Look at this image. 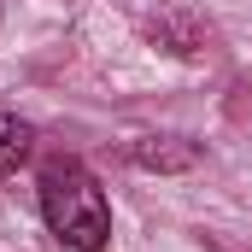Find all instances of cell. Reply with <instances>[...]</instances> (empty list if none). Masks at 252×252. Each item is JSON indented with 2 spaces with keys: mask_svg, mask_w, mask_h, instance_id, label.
<instances>
[{
  "mask_svg": "<svg viewBox=\"0 0 252 252\" xmlns=\"http://www.w3.org/2000/svg\"><path fill=\"white\" fill-rule=\"evenodd\" d=\"M193 158H199V147L182 141V135H147V141H135V164L141 170H188Z\"/></svg>",
  "mask_w": 252,
  "mask_h": 252,
  "instance_id": "2",
  "label": "cell"
},
{
  "mask_svg": "<svg viewBox=\"0 0 252 252\" xmlns=\"http://www.w3.org/2000/svg\"><path fill=\"white\" fill-rule=\"evenodd\" d=\"M41 217H47V229L64 247H76V252H100L112 241V199L94 182V170L76 164V158L41 164Z\"/></svg>",
  "mask_w": 252,
  "mask_h": 252,
  "instance_id": "1",
  "label": "cell"
},
{
  "mask_svg": "<svg viewBox=\"0 0 252 252\" xmlns=\"http://www.w3.org/2000/svg\"><path fill=\"white\" fill-rule=\"evenodd\" d=\"M30 147H35V129L24 118H12V112H0V176H12L30 158Z\"/></svg>",
  "mask_w": 252,
  "mask_h": 252,
  "instance_id": "3",
  "label": "cell"
}]
</instances>
